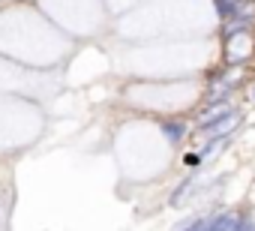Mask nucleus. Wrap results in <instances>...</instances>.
Returning a JSON list of instances; mask_svg holds the SVG:
<instances>
[{
    "instance_id": "obj_4",
    "label": "nucleus",
    "mask_w": 255,
    "mask_h": 231,
    "mask_svg": "<svg viewBox=\"0 0 255 231\" xmlns=\"http://www.w3.org/2000/svg\"><path fill=\"white\" fill-rule=\"evenodd\" d=\"M165 132H168V138H171V141H180L183 126H180V123H165Z\"/></svg>"
},
{
    "instance_id": "obj_2",
    "label": "nucleus",
    "mask_w": 255,
    "mask_h": 231,
    "mask_svg": "<svg viewBox=\"0 0 255 231\" xmlns=\"http://www.w3.org/2000/svg\"><path fill=\"white\" fill-rule=\"evenodd\" d=\"M225 114H231L228 102H213V105H210V111H201V114H198V123H201V129H204V126L216 123L219 117H225Z\"/></svg>"
},
{
    "instance_id": "obj_1",
    "label": "nucleus",
    "mask_w": 255,
    "mask_h": 231,
    "mask_svg": "<svg viewBox=\"0 0 255 231\" xmlns=\"http://www.w3.org/2000/svg\"><path fill=\"white\" fill-rule=\"evenodd\" d=\"M237 120H240V117L231 111V114H225V117H219L216 123L204 126V135H207L210 141H213V138H225V135H228V129H234V126H237Z\"/></svg>"
},
{
    "instance_id": "obj_6",
    "label": "nucleus",
    "mask_w": 255,
    "mask_h": 231,
    "mask_svg": "<svg viewBox=\"0 0 255 231\" xmlns=\"http://www.w3.org/2000/svg\"><path fill=\"white\" fill-rule=\"evenodd\" d=\"M234 231H255V225H252V222H237Z\"/></svg>"
},
{
    "instance_id": "obj_7",
    "label": "nucleus",
    "mask_w": 255,
    "mask_h": 231,
    "mask_svg": "<svg viewBox=\"0 0 255 231\" xmlns=\"http://www.w3.org/2000/svg\"><path fill=\"white\" fill-rule=\"evenodd\" d=\"M222 3H231V6H234V3H237V0H222Z\"/></svg>"
},
{
    "instance_id": "obj_3",
    "label": "nucleus",
    "mask_w": 255,
    "mask_h": 231,
    "mask_svg": "<svg viewBox=\"0 0 255 231\" xmlns=\"http://www.w3.org/2000/svg\"><path fill=\"white\" fill-rule=\"evenodd\" d=\"M189 186H192V183H189V180H183V183H180V186L174 189V195H171V207H180V198H183V195L189 192Z\"/></svg>"
},
{
    "instance_id": "obj_5",
    "label": "nucleus",
    "mask_w": 255,
    "mask_h": 231,
    "mask_svg": "<svg viewBox=\"0 0 255 231\" xmlns=\"http://www.w3.org/2000/svg\"><path fill=\"white\" fill-rule=\"evenodd\" d=\"M207 225H210L207 219H198V222H192V225H186L183 231H207Z\"/></svg>"
}]
</instances>
